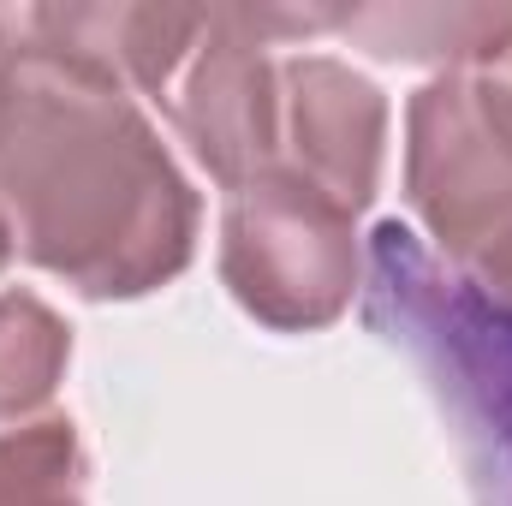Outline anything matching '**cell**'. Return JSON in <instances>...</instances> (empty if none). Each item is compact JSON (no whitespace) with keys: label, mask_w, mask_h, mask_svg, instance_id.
<instances>
[{"label":"cell","mask_w":512,"mask_h":506,"mask_svg":"<svg viewBox=\"0 0 512 506\" xmlns=\"http://www.w3.org/2000/svg\"><path fill=\"white\" fill-rule=\"evenodd\" d=\"M0 215L24 262L114 304L191 268L203 203L126 84L18 36L0 60Z\"/></svg>","instance_id":"1"},{"label":"cell","mask_w":512,"mask_h":506,"mask_svg":"<svg viewBox=\"0 0 512 506\" xmlns=\"http://www.w3.org/2000/svg\"><path fill=\"white\" fill-rule=\"evenodd\" d=\"M364 322L441 405L471 506H512V256L453 268L382 221L364 245Z\"/></svg>","instance_id":"2"},{"label":"cell","mask_w":512,"mask_h":506,"mask_svg":"<svg viewBox=\"0 0 512 506\" xmlns=\"http://www.w3.org/2000/svg\"><path fill=\"white\" fill-rule=\"evenodd\" d=\"M221 280L233 304L274 334H316L364 292L358 215L292 167H268L227 191Z\"/></svg>","instance_id":"3"},{"label":"cell","mask_w":512,"mask_h":506,"mask_svg":"<svg viewBox=\"0 0 512 506\" xmlns=\"http://www.w3.org/2000/svg\"><path fill=\"white\" fill-rule=\"evenodd\" d=\"M268 42L262 6H209L191 60L161 96V114L221 191L251 185L280 161V60Z\"/></svg>","instance_id":"4"},{"label":"cell","mask_w":512,"mask_h":506,"mask_svg":"<svg viewBox=\"0 0 512 506\" xmlns=\"http://www.w3.org/2000/svg\"><path fill=\"white\" fill-rule=\"evenodd\" d=\"M387 96L334 54L280 60V167L364 215L382 191Z\"/></svg>","instance_id":"5"},{"label":"cell","mask_w":512,"mask_h":506,"mask_svg":"<svg viewBox=\"0 0 512 506\" xmlns=\"http://www.w3.org/2000/svg\"><path fill=\"white\" fill-rule=\"evenodd\" d=\"M203 18L209 6H30L24 36L161 102L203 36Z\"/></svg>","instance_id":"6"},{"label":"cell","mask_w":512,"mask_h":506,"mask_svg":"<svg viewBox=\"0 0 512 506\" xmlns=\"http://www.w3.org/2000/svg\"><path fill=\"white\" fill-rule=\"evenodd\" d=\"M334 30L352 48H370L376 60L471 72L512 42V6H346L334 12Z\"/></svg>","instance_id":"7"},{"label":"cell","mask_w":512,"mask_h":506,"mask_svg":"<svg viewBox=\"0 0 512 506\" xmlns=\"http://www.w3.org/2000/svg\"><path fill=\"white\" fill-rule=\"evenodd\" d=\"M72 364V328L36 292H0V423H30Z\"/></svg>","instance_id":"8"},{"label":"cell","mask_w":512,"mask_h":506,"mask_svg":"<svg viewBox=\"0 0 512 506\" xmlns=\"http://www.w3.org/2000/svg\"><path fill=\"white\" fill-rule=\"evenodd\" d=\"M84 441L72 417L0 429V506H84Z\"/></svg>","instance_id":"9"},{"label":"cell","mask_w":512,"mask_h":506,"mask_svg":"<svg viewBox=\"0 0 512 506\" xmlns=\"http://www.w3.org/2000/svg\"><path fill=\"white\" fill-rule=\"evenodd\" d=\"M465 78H471V90H477V108L489 114V126L501 131V137H507V149H512V42L495 54V60L471 66Z\"/></svg>","instance_id":"10"},{"label":"cell","mask_w":512,"mask_h":506,"mask_svg":"<svg viewBox=\"0 0 512 506\" xmlns=\"http://www.w3.org/2000/svg\"><path fill=\"white\" fill-rule=\"evenodd\" d=\"M18 36H24V18H18V12H0V60L18 48Z\"/></svg>","instance_id":"11"},{"label":"cell","mask_w":512,"mask_h":506,"mask_svg":"<svg viewBox=\"0 0 512 506\" xmlns=\"http://www.w3.org/2000/svg\"><path fill=\"white\" fill-rule=\"evenodd\" d=\"M12 251H18V245H12V227H6V215H0V274H6V262H12Z\"/></svg>","instance_id":"12"}]
</instances>
